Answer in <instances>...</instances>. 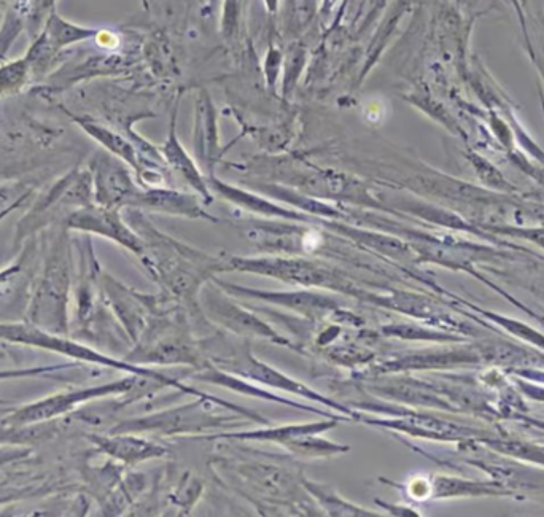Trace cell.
<instances>
[{
  "label": "cell",
  "mask_w": 544,
  "mask_h": 517,
  "mask_svg": "<svg viewBox=\"0 0 544 517\" xmlns=\"http://www.w3.org/2000/svg\"><path fill=\"white\" fill-rule=\"evenodd\" d=\"M142 2H144L145 7L148 8V2H147V0H142Z\"/></svg>",
  "instance_id": "cell-23"
},
{
  "label": "cell",
  "mask_w": 544,
  "mask_h": 517,
  "mask_svg": "<svg viewBox=\"0 0 544 517\" xmlns=\"http://www.w3.org/2000/svg\"><path fill=\"white\" fill-rule=\"evenodd\" d=\"M203 484H199L196 479H193L190 484L183 481V486H180L179 489L175 490V494L172 495V500L174 503L180 506V508H185V511H190L193 508L195 503H198L199 495H201V489H203Z\"/></svg>",
  "instance_id": "cell-20"
},
{
  "label": "cell",
  "mask_w": 544,
  "mask_h": 517,
  "mask_svg": "<svg viewBox=\"0 0 544 517\" xmlns=\"http://www.w3.org/2000/svg\"><path fill=\"white\" fill-rule=\"evenodd\" d=\"M134 204L148 210H155V212H163V214L180 215V217L188 218H206V220L215 222V218L210 217L206 210L199 206L196 196L179 193V191L150 190L147 193H139Z\"/></svg>",
  "instance_id": "cell-9"
},
{
  "label": "cell",
  "mask_w": 544,
  "mask_h": 517,
  "mask_svg": "<svg viewBox=\"0 0 544 517\" xmlns=\"http://www.w3.org/2000/svg\"><path fill=\"white\" fill-rule=\"evenodd\" d=\"M31 69L26 59H18L15 63L0 67V96L20 90L21 85L26 83Z\"/></svg>",
  "instance_id": "cell-19"
},
{
  "label": "cell",
  "mask_w": 544,
  "mask_h": 517,
  "mask_svg": "<svg viewBox=\"0 0 544 517\" xmlns=\"http://www.w3.org/2000/svg\"><path fill=\"white\" fill-rule=\"evenodd\" d=\"M242 0H226L225 15H223V32L231 35L238 26L239 12H241Z\"/></svg>",
  "instance_id": "cell-21"
},
{
  "label": "cell",
  "mask_w": 544,
  "mask_h": 517,
  "mask_svg": "<svg viewBox=\"0 0 544 517\" xmlns=\"http://www.w3.org/2000/svg\"><path fill=\"white\" fill-rule=\"evenodd\" d=\"M217 284L231 295L274 304V306L288 309V311L295 312L296 315H301L304 319L312 320V322L330 320L331 315L342 308L341 301L336 300L333 296L323 295V293L306 292V290H301V292H266V290L225 284V282H217Z\"/></svg>",
  "instance_id": "cell-6"
},
{
  "label": "cell",
  "mask_w": 544,
  "mask_h": 517,
  "mask_svg": "<svg viewBox=\"0 0 544 517\" xmlns=\"http://www.w3.org/2000/svg\"><path fill=\"white\" fill-rule=\"evenodd\" d=\"M284 449L300 459H331L335 455L347 454L350 446L335 443L320 435H306L285 444Z\"/></svg>",
  "instance_id": "cell-15"
},
{
  "label": "cell",
  "mask_w": 544,
  "mask_h": 517,
  "mask_svg": "<svg viewBox=\"0 0 544 517\" xmlns=\"http://www.w3.org/2000/svg\"><path fill=\"white\" fill-rule=\"evenodd\" d=\"M234 420L268 424L265 417L252 409L241 408L230 401L201 393L198 400L187 405L164 409L161 413L134 420L131 430L158 433L160 436L203 435L215 428L241 424Z\"/></svg>",
  "instance_id": "cell-2"
},
{
  "label": "cell",
  "mask_w": 544,
  "mask_h": 517,
  "mask_svg": "<svg viewBox=\"0 0 544 517\" xmlns=\"http://www.w3.org/2000/svg\"><path fill=\"white\" fill-rule=\"evenodd\" d=\"M379 335L385 338L403 339V341H452V336L414 325V323L393 322L379 328Z\"/></svg>",
  "instance_id": "cell-17"
},
{
  "label": "cell",
  "mask_w": 544,
  "mask_h": 517,
  "mask_svg": "<svg viewBox=\"0 0 544 517\" xmlns=\"http://www.w3.org/2000/svg\"><path fill=\"white\" fill-rule=\"evenodd\" d=\"M99 29L85 28L80 24L70 23L64 20L58 13H51L50 18L43 28L42 34L50 40L51 45L58 51H63L64 48L75 45V43L85 42V40L98 37Z\"/></svg>",
  "instance_id": "cell-13"
},
{
  "label": "cell",
  "mask_w": 544,
  "mask_h": 517,
  "mask_svg": "<svg viewBox=\"0 0 544 517\" xmlns=\"http://www.w3.org/2000/svg\"><path fill=\"white\" fill-rule=\"evenodd\" d=\"M212 188L217 193H220L223 198L231 201V203L238 204V206L244 207V209L250 210V212H255V214L287 218V220H296V222H307L309 220L306 214H298V212H293V210L276 206V204L269 203V201L260 198V196L252 195V193H247V191L239 190L236 187H231V185H226V183L220 182L217 179H212Z\"/></svg>",
  "instance_id": "cell-11"
},
{
  "label": "cell",
  "mask_w": 544,
  "mask_h": 517,
  "mask_svg": "<svg viewBox=\"0 0 544 517\" xmlns=\"http://www.w3.org/2000/svg\"><path fill=\"white\" fill-rule=\"evenodd\" d=\"M303 487L307 494L314 498L323 514L333 517H379L381 514L366 510L363 506L355 505L336 492L328 484L315 483L303 476Z\"/></svg>",
  "instance_id": "cell-10"
},
{
  "label": "cell",
  "mask_w": 544,
  "mask_h": 517,
  "mask_svg": "<svg viewBox=\"0 0 544 517\" xmlns=\"http://www.w3.org/2000/svg\"><path fill=\"white\" fill-rule=\"evenodd\" d=\"M204 311H206V317H209L212 322L225 328L226 331H230L233 335L242 336L245 339H266L269 343L277 344V346L300 350V347H296L290 339L280 335L279 331L274 330L269 323L260 319L255 312L241 308L220 292H209L206 301H204Z\"/></svg>",
  "instance_id": "cell-5"
},
{
  "label": "cell",
  "mask_w": 544,
  "mask_h": 517,
  "mask_svg": "<svg viewBox=\"0 0 544 517\" xmlns=\"http://www.w3.org/2000/svg\"><path fill=\"white\" fill-rule=\"evenodd\" d=\"M341 420L327 419L323 417L320 422H309V424H288L280 427H265L258 430H247V432H223L218 435H196L190 436V440H220V441H252V443H274L280 448L296 438L306 435H322L338 427Z\"/></svg>",
  "instance_id": "cell-8"
},
{
  "label": "cell",
  "mask_w": 544,
  "mask_h": 517,
  "mask_svg": "<svg viewBox=\"0 0 544 517\" xmlns=\"http://www.w3.org/2000/svg\"><path fill=\"white\" fill-rule=\"evenodd\" d=\"M199 347L203 350L207 360L212 365L217 366L218 370L236 374L239 378L247 379V381L255 382L258 385H266V387H272V389L282 390V392L290 393L295 397L306 398V400L319 403L323 408L338 411V413L346 414V416L357 420V411L350 408L349 405H344L335 398L325 397L317 390L307 387L303 382L296 381V379L290 378L282 371L276 370L274 366L258 360L252 354L249 341L231 343L230 339H226L225 336L217 335L214 338L206 339L203 343H199Z\"/></svg>",
  "instance_id": "cell-1"
},
{
  "label": "cell",
  "mask_w": 544,
  "mask_h": 517,
  "mask_svg": "<svg viewBox=\"0 0 544 517\" xmlns=\"http://www.w3.org/2000/svg\"><path fill=\"white\" fill-rule=\"evenodd\" d=\"M226 473L241 481L247 492H242L250 500H274L276 506L288 511H304L307 494L303 487V473L279 467L274 463L260 460H241V462H225Z\"/></svg>",
  "instance_id": "cell-4"
},
{
  "label": "cell",
  "mask_w": 544,
  "mask_h": 517,
  "mask_svg": "<svg viewBox=\"0 0 544 517\" xmlns=\"http://www.w3.org/2000/svg\"><path fill=\"white\" fill-rule=\"evenodd\" d=\"M333 230L338 233L344 234L352 241L360 242V244L370 247V249L376 250V252L384 253L392 258H398V260H405L411 255L408 245L405 242H401L400 239L390 238V236H384V234L371 233V231L358 230V228H352V226L339 225V223H330Z\"/></svg>",
  "instance_id": "cell-14"
},
{
  "label": "cell",
  "mask_w": 544,
  "mask_h": 517,
  "mask_svg": "<svg viewBox=\"0 0 544 517\" xmlns=\"http://www.w3.org/2000/svg\"><path fill=\"white\" fill-rule=\"evenodd\" d=\"M190 379L191 381L220 385L223 389L242 393L245 397L260 398V400L271 401V403H279V405L288 406V408L301 409V411H306V413L317 414V416L327 417V419H338L341 420V422H352V420H354L352 417L346 416V414L333 413V411L328 408H315V406L303 405V403L290 400V398L279 397L276 393L261 389L260 385L255 384V382L239 378L236 374L218 370L217 366L212 365L209 360H207V363L203 368H198L196 373L190 374Z\"/></svg>",
  "instance_id": "cell-7"
},
{
  "label": "cell",
  "mask_w": 544,
  "mask_h": 517,
  "mask_svg": "<svg viewBox=\"0 0 544 517\" xmlns=\"http://www.w3.org/2000/svg\"><path fill=\"white\" fill-rule=\"evenodd\" d=\"M102 199L105 203H123L136 201L139 191L134 188L133 182L129 179L123 169L118 166H105L101 174Z\"/></svg>",
  "instance_id": "cell-16"
},
{
  "label": "cell",
  "mask_w": 544,
  "mask_h": 517,
  "mask_svg": "<svg viewBox=\"0 0 544 517\" xmlns=\"http://www.w3.org/2000/svg\"><path fill=\"white\" fill-rule=\"evenodd\" d=\"M40 2H42L43 7H48L53 0H40Z\"/></svg>",
  "instance_id": "cell-22"
},
{
  "label": "cell",
  "mask_w": 544,
  "mask_h": 517,
  "mask_svg": "<svg viewBox=\"0 0 544 517\" xmlns=\"http://www.w3.org/2000/svg\"><path fill=\"white\" fill-rule=\"evenodd\" d=\"M77 121L83 129H86L91 136H94V139H98L105 147L110 148L113 153H117L123 160L128 161L129 164H133V166H136L137 168L134 148L131 147L126 140L121 139L117 134L110 133V131H107L105 128H101V126L96 125L93 121L80 120V118H77Z\"/></svg>",
  "instance_id": "cell-18"
},
{
  "label": "cell",
  "mask_w": 544,
  "mask_h": 517,
  "mask_svg": "<svg viewBox=\"0 0 544 517\" xmlns=\"http://www.w3.org/2000/svg\"><path fill=\"white\" fill-rule=\"evenodd\" d=\"M163 152L169 166L175 172H179L185 182L191 188H195L199 195L206 199V203H212V196H210L206 180L203 179V175L199 174L198 168H196V164L193 163L190 156L180 147L179 140L175 139L174 133L169 137L168 144L164 145Z\"/></svg>",
  "instance_id": "cell-12"
},
{
  "label": "cell",
  "mask_w": 544,
  "mask_h": 517,
  "mask_svg": "<svg viewBox=\"0 0 544 517\" xmlns=\"http://www.w3.org/2000/svg\"><path fill=\"white\" fill-rule=\"evenodd\" d=\"M222 271L260 274L282 280L285 284L325 288L342 295L355 296L360 300H365V296L368 295V292L357 287L349 277L339 271L304 258H230L228 263L223 265Z\"/></svg>",
  "instance_id": "cell-3"
}]
</instances>
